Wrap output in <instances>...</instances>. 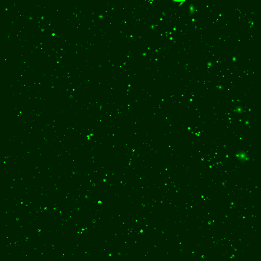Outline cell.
<instances>
[{"mask_svg":"<svg viewBox=\"0 0 261 261\" xmlns=\"http://www.w3.org/2000/svg\"><path fill=\"white\" fill-rule=\"evenodd\" d=\"M236 156L239 159L245 160L248 158V155L244 151H239L237 152Z\"/></svg>","mask_w":261,"mask_h":261,"instance_id":"1","label":"cell"}]
</instances>
